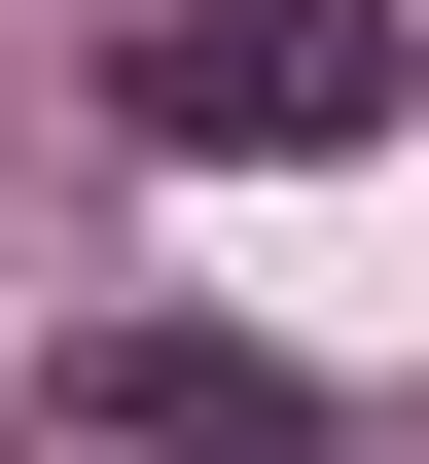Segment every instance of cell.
Wrapping results in <instances>:
<instances>
[{
	"instance_id": "cell-2",
	"label": "cell",
	"mask_w": 429,
	"mask_h": 464,
	"mask_svg": "<svg viewBox=\"0 0 429 464\" xmlns=\"http://www.w3.org/2000/svg\"><path fill=\"white\" fill-rule=\"evenodd\" d=\"M72 464H322V393L250 322H108V357H72Z\"/></svg>"
},
{
	"instance_id": "cell-1",
	"label": "cell",
	"mask_w": 429,
	"mask_h": 464,
	"mask_svg": "<svg viewBox=\"0 0 429 464\" xmlns=\"http://www.w3.org/2000/svg\"><path fill=\"white\" fill-rule=\"evenodd\" d=\"M394 108H429L394 0H143V36H108V143L143 179H358Z\"/></svg>"
}]
</instances>
